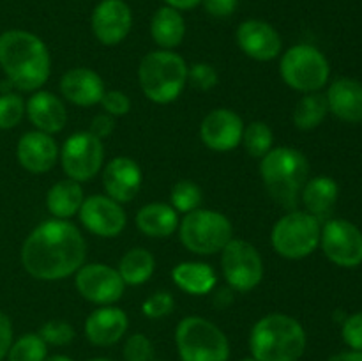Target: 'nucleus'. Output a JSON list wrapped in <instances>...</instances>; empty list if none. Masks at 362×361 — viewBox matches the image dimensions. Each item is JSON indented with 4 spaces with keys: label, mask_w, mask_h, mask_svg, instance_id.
<instances>
[{
    "label": "nucleus",
    "mask_w": 362,
    "mask_h": 361,
    "mask_svg": "<svg viewBox=\"0 0 362 361\" xmlns=\"http://www.w3.org/2000/svg\"><path fill=\"white\" fill-rule=\"evenodd\" d=\"M87 258V241L69 219L39 223L21 244L20 260L25 271L41 282H59L73 276Z\"/></svg>",
    "instance_id": "obj_1"
},
{
    "label": "nucleus",
    "mask_w": 362,
    "mask_h": 361,
    "mask_svg": "<svg viewBox=\"0 0 362 361\" xmlns=\"http://www.w3.org/2000/svg\"><path fill=\"white\" fill-rule=\"evenodd\" d=\"M0 69L18 92H35L49 80L52 55L39 35L21 28L0 34Z\"/></svg>",
    "instance_id": "obj_2"
},
{
    "label": "nucleus",
    "mask_w": 362,
    "mask_h": 361,
    "mask_svg": "<svg viewBox=\"0 0 362 361\" xmlns=\"http://www.w3.org/2000/svg\"><path fill=\"white\" fill-rule=\"evenodd\" d=\"M260 177L269 197L286 211L299 209L300 193L310 179V161L299 149L272 147L260 159Z\"/></svg>",
    "instance_id": "obj_3"
},
{
    "label": "nucleus",
    "mask_w": 362,
    "mask_h": 361,
    "mask_svg": "<svg viewBox=\"0 0 362 361\" xmlns=\"http://www.w3.org/2000/svg\"><path fill=\"white\" fill-rule=\"evenodd\" d=\"M306 347V329L292 315L267 314L250 331V353L257 361H299Z\"/></svg>",
    "instance_id": "obj_4"
},
{
    "label": "nucleus",
    "mask_w": 362,
    "mask_h": 361,
    "mask_svg": "<svg viewBox=\"0 0 362 361\" xmlns=\"http://www.w3.org/2000/svg\"><path fill=\"white\" fill-rule=\"evenodd\" d=\"M138 84L148 101L170 105L187 85V64L175 50H154L138 66Z\"/></svg>",
    "instance_id": "obj_5"
},
{
    "label": "nucleus",
    "mask_w": 362,
    "mask_h": 361,
    "mask_svg": "<svg viewBox=\"0 0 362 361\" xmlns=\"http://www.w3.org/2000/svg\"><path fill=\"white\" fill-rule=\"evenodd\" d=\"M180 361H228L230 342L225 331L209 319L187 315L175 328Z\"/></svg>",
    "instance_id": "obj_6"
},
{
    "label": "nucleus",
    "mask_w": 362,
    "mask_h": 361,
    "mask_svg": "<svg viewBox=\"0 0 362 361\" xmlns=\"http://www.w3.org/2000/svg\"><path fill=\"white\" fill-rule=\"evenodd\" d=\"M179 239L194 255L221 253L233 239V225L228 216L214 209H194L184 214L179 223Z\"/></svg>",
    "instance_id": "obj_7"
},
{
    "label": "nucleus",
    "mask_w": 362,
    "mask_h": 361,
    "mask_svg": "<svg viewBox=\"0 0 362 361\" xmlns=\"http://www.w3.org/2000/svg\"><path fill=\"white\" fill-rule=\"evenodd\" d=\"M322 223L303 209L286 211L271 230L272 250L286 260L306 258L320 246Z\"/></svg>",
    "instance_id": "obj_8"
},
{
    "label": "nucleus",
    "mask_w": 362,
    "mask_h": 361,
    "mask_svg": "<svg viewBox=\"0 0 362 361\" xmlns=\"http://www.w3.org/2000/svg\"><path fill=\"white\" fill-rule=\"evenodd\" d=\"M279 74L293 91L303 94L320 92L331 76V64L317 46L300 42L283 53Z\"/></svg>",
    "instance_id": "obj_9"
},
{
    "label": "nucleus",
    "mask_w": 362,
    "mask_h": 361,
    "mask_svg": "<svg viewBox=\"0 0 362 361\" xmlns=\"http://www.w3.org/2000/svg\"><path fill=\"white\" fill-rule=\"evenodd\" d=\"M221 271L230 289L239 294L251 292L264 280V258L257 246L233 237L221 251Z\"/></svg>",
    "instance_id": "obj_10"
},
{
    "label": "nucleus",
    "mask_w": 362,
    "mask_h": 361,
    "mask_svg": "<svg viewBox=\"0 0 362 361\" xmlns=\"http://www.w3.org/2000/svg\"><path fill=\"white\" fill-rule=\"evenodd\" d=\"M59 159L67 179L88 183L105 166V142L88 130L76 131L62 144Z\"/></svg>",
    "instance_id": "obj_11"
},
{
    "label": "nucleus",
    "mask_w": 362,
    "mask_h": 361,
    "mask_svg": "<svg viewBox=\"0 0 362 361\" xmlns=\"http://www.w3.org/2000/svg\"><path fill=\"white\" fill-rule=\"evenodd\" d=\"M320 246L325 257L339 268L352 269L362 264V232L349 219H327L322 225Z\"/></svg>",
    "instance_id": "obj_12"
},
{
    "label": "nucleus",
    "mask_w": 362,
    "mask_h": 361,
    "mask_svg": "<svg viewBox=\"0 0 362 361\" xmlns=\"http://www.w3.org/2000/svg\"><path fill=\"white\" fill-rule=\"evenodd\" d=\"M74 287L85 301L98 306H108L122 299L126 283L117 268L103 262L83 264L74 273Z\"/></svg>",
    "instance_id": "obj_13"
},
{
    "label": "nucleus",
    "mask_w": 362,
    "mask_h": 361,
    "mask_svg": "<svg viewBox=\"0 0 362 361\" xmlns=\"http://www.w3.org/2000/svg\"><path fill=\"white\" fill-rule=\"evenodd\" d=\"M81 227L98 237H117L127 225V214L122 204L110 198L108 195H90L85 197L78 211Z\"/></svg>",
    "instance_id": "obj_14"
},
{
    "label": "nucleus",
    "mask_w": 362,
    "mask_h": 361,
    "mask_svg": "<svg viewBox=\"0 0 362 361\" xmlns=\"http://www.w3.org/2000/svg\"><path fill=\"white\" fill-rule=\"evenodd\" d=\"M244 120L230 108H214L202 119L200 138L214 152H230L243 142Z\"/></svg>",
    "instance_id": "obj_15"
},
{
    "label": "nucleus",
    "mask_w": 362,
    "mask_h": 361,
    "mask_svg": "<svg viewBox=\"0 0 362 361\" xmlns=\"http://www.w3.org/2000/svg\"><path fill=\"white\" fill-rule=\"evenodd\" d=\"M131 27L133 13L124 0H101L92 11V34L101 45H120L129 35Z\"/></svg>",
    "instance_id": "obj_16"
},
{
    "label": "nucleus",
    "mask_w": 362,
    "mask_h": 361,
    "mask_svg": "<svg viewBox=\"0 0 362 361\" xmlns=\"http://www.w3.org/2000/svg\"><path fill=\"white\" fill-rule=\"evenodd\" d=\"M240 52L257 62H271L283 50L279 32L264 20H246L235 32Z\"/></svg>",
    "instance_id": "obj_17"
},
{
    "label": "nucleus",
    "mask_w": 362,
    "mask_h": 361,
    "mask_svg": "<svg viewBox=\"0 0 362 361\" xmlns=\"http://www.w3.org/2000/svg\"><path fill=\"white\" fill-rule=\"evenodd\" d=\"M103 188L105 195L119 204L134 200L144 184V172L138 161L127 156H117L103 166Z\"/></svg>",
    "instance_id": "obj_18"
},
{
    "label": "nucleus",
    "mask_w": 362,
    "mask_h": 361,
    "mask_svg": "<svg viewBox=\"0 0 362 361\" xmlns=\"http://www.w3.org/2000/svg\"><path fill=\"white\" fill-rule=\"evenodd\" d=\"M59 152L55 138L37 130L23 133L16 144L18 163L21 168L35 176L49 172L59 161Z\"/></svg>",
    "instance_id": "obj_19"
},
{
    "label": "nucleus",
    "mask_w": 362,
    "mask_h": 361,
    "mask_svg": "<svg viewBox=\"0 0 362 361\" xmlns=\"http://www.w3.org/2000/svg\"><path fill=\"white\" fill-rule=\"evenodd\" d=\"M59 88L66 101L74 106H83V108L99 105L103 94L106 92L101 74L83 66L67 69L60 78Z\"/></svg>",
    "instance_id": "obj_20"
},
{
    "label": "nucleus",
    "mask_w": 362,
    "mask_h": 361,
    "mask_svg": "<svg viewBox=\"0 0 362 361\" xmlns=\"http://www.w3.org/2000/svg\"><path fill=\"white\" fill-rule=\"evenodd\" d=\"M129 317L117 304L98 306L85 321V336L95 347H112L126 336Z\"/></svg>",
    "instance_id": "obj_21"
},
{
    "label": "nucleus",
    "mask_w": 362,
    "mask_h": 361,
    "mask_svg": "<svg viewBox=\"0 0 362 361\" xmlns=\"http://www.w3.org/2000/svg\"><path fill=\"white\" fill-rule=\"evenodd\" d=\"M25 115L35 130L52 137L60 133L67 124V108L64 99L42 88L32 92L30 98L25 101Z\"/></svg>",
    "instance_id": "obj_22"
},
{
    "label": "nucleus",
    "mask_w": 362,
    "mask_h": 361,
    "mask_svg": "<svg viewBox=\"0 0 362 361\" xmlns=\"http://www.w3.org/2000/svg\"><path fill=\"white\" fill-rule=\"evenodd\" d=\"M329 113L349 124L362 122V84L354 78H336L325 94Z\"/></svg>",
    "instance_id": "obj_23"
},
{
    "label": "nucleus",
    "mask_w": 362,
    "mask_h": 361,
    "mask_svg": "<svg viewBox=\"0 0 362 361\" xmlns=\"http://www.w3.org/2000/svg\"><path fill=\"white\" fill-rule=\"evenodd\" d=\"M136 229L144 236L154 237V239H165L179 229V212L166 202H151L138 209L136 212Z\"/></svg>",
    "instance_id": "obj_24"
},
{
    "label": "nucleus",
    "mask_w": 362,
    "mask_h": 361,
    "mask_svg": "<svg viewBox=\"0 0 362 361\" xmlns=\"http://www.w3.org/2000/svg\"><path fill=\"white\" fill-rule=\"evenodd\" d=\"M172 280L182 292L189 296H207L218 285V273L205 262H179L172 269Z\"/></svg>",
    "instance_id": "obj_25"
},
{
    "label": "nucleus",
    "mask_w": 362,
    "mask_h": 361,
    "mask_svg": "<svg viewBox=\"0 0 362 361\" xmlns=\"http://www.w3.org/2000/svg\"><path fill=\"white\" fill-rule=\"evenodd\" d=\"M339 197V186L332 177L317 176L306 180L300 193V204L304 211L313 214L315 218L322 219L334 209Z\"/></svg>",
    "instance_id": "obj_26"
},
{
    "label": "nucleus",
    "mask_w": 362,
    "mask_h": 361,
    "mask_svg": "<svg viewBox=\"0 0 362 361\" xmlns=\"http://www.w3.org/2000/svg\"><path fill=\"white\" fill-rule=\"evenodd\" d=\"M151 35L159 50H175L186 35V21L180 11L170 6L159 7L151 20Z\"/></svg>",
    "instance_id": "obj_27"
},
{
    "label": "nucleus",
    "mask_w": 362,
    "mask_h": 361,
    "mask_svg": "<svg viewBox=\"0 0 362 361\" xmlns=\"http://www.w3.org/2000/svg\"><path fill=\"white\" fill-rule=\"evenodd\" d=\"M85 200V191L80 183L62 179L53 184L46 193V209L57 219H71L78 214Z\"/></svg>",
    "instance_id": "obj_28"
},
{
    "label": "nucleus",
    "mask_w": 362,
    "mask_h": 361,
    "mask_svg": "<svg viewBox=\"0 0 362 361\" xmlns=\"http://www.w3.org/2000/svg\"><path fill=\"white\" fill-rule=\"evenodd\" d=\"M120 278L126 285L138 287L147 283L156 271V258L147 248L134 246L120 257L117 265Z\"/></svg>",
    "instance_id": "obj_29"
},
{
    "label": "nucleus",
    "mask_w": 362,
    "mask_h": 361,
    "mask_svg": "<svg viewBox=\"0 0 362 361\" xmlns=\"http://www.w3.org/2000/svg\"><path fill=\"white\" fill-rule=\"evenodd\" d=\"M329 113L327 98L322 92H310L304 94L299 101L296 103L292 112L293 126L300 131L317 130L325 120Z\"/></svg>",
    "instance_id": "obj_30"
},
{
    "label": "nucleus",
    "mask_w": 362,
    "mask_h": 361,
    "mask_svg": "<svg viewBox=\"0 0 362 361\" xmlns=\"http://www.w3.org/2000/svg\"><path fill=\"white\" fill-rule=\"evenodd\" d=\"M240 145L247 152V156L262 159L274 147V131L264 120H253L247 126H244Z\"/></svg>",
    "instance_id": "obj_31"
},
{
    "label": "nucleus",
    "mask_w": 362,
    "mask_h": 361,
    "mask_svg": "<svg viewBox=\"0 0 362 361\" xmlns=\"http://www.w3.org/2000/svg\"><path fill=\"white\" fill-rule=\"evenodd\" d=\"M48 356V345L39 333H25L13 340L7 350V361H45Z\"/></svg>",
    "instance_id": "obj_32"
},
{
    "label": "nucleus",
    "mask_w": 362,
    "mask_h": 361,
    "mask_svg": "<svg viewBox=\"0 0 362 361\" xmlns=\"http://www.w3.org/2000/svg\"><path fill=\"white\" fill-rule=\"evenodd\" d=\"M202 202H204V191L191 179L177 180L170 191V205L179 214H187L194 209H200Z\"/></svg>",
    "instance_id": "obj_33"
},
{
    "label": "nucleus",
    "mask_w": 362,
    "mask_h": 361,
    "mask_svg": "<svg viewBox=\"0 0 362 361\" xmlns=\"http://www.w3.org/2000/svg\"><path fill=\"white\" fill-rule=\"evenodd\" d=\"M25 117V99L20 92L0 94V130L7 131L20 126Z\"/></svg>",
    "instance_id": "obj_34"
},
{
    "label": "nucleus",
    "mask_w": 362,
    "mask_h": 361,
    "mask_svg": "<svg viewBox=\"0 0 362 361\" xmlns=\"http://www.w3.org/2000/svg\"><path fill=\"white\" fill-rule=\"evenodd\" d=\"M39 336L46 342V345L53 347H64L69 345L76 336L73 324L62 319H53V321H46L45 324L39 328Z\"/></svg>",
    "instance_id": "obj_35"
},
{
    "label": "nucleus",
    "mask_w": 362,
    "mask_h": 361,
    "mask_svg": "<svg viewBox=\"0 0 362 361\" xmlns=\"http://www.w3.org/2000/svg\"><path fill=\"white\" fill-rule=\"evenodd\" d=\"M219 74L212 64L194 62L187 66V85L200 92H209L218 85Z\"/></svg>",
    "instance_id": "obj_36"
},
{
    "label": "nucleus",
    "mask_w": 362,
    "mask_h": 361,
    "mask_svg": "<svg viewBox=\"0 0 362 361\" xmlns=\"http://www.w3.org/2000/svg\"><path fill=\"white\" fill-rule=\"evenodd\" d=\"M122 356L124 361H152L154 360V345L147 335L133 333L124 342Z\"/></svg>",
    "instance_id": "obj_37"
},
{
    "label": "nucleus",
    "mask_w": 362,
    "mask_h": 361,
    "mask_svg": "<svg viewBox=\"0 0 362 361\" xmlns=\"http://www.w3.org/2000/svg\"><path fill=\"white\" fill-rule=\"evenodd\" d=\"M175 308V297L168 290H158L141 303V311L147 319H163Z\"/></svg>",
    "instance_id": "obj_38"
},
{
    "label": "nucleus",
    "mask_w": 362,
    "mask_h": 361,
    "mask_svg": "<svg viewBox=\"0 0 362 361\" xmlns=\"http://www.w3.org/2000/svg\"><path fill=\"white\" fill-rule=\"evenodd\" d=\"M101 108L103 112L108 113L112 117H122L127 115L131 112V99L129 96L124 91L119 88H112V91H106L101 98Z\"/></svg>",
    "instance_id": "obj_39"
},
{
    "label": "nucleus",
    "mask_w": 362,
    "mask_h": 361,
    "mask_svg": "<svg viewBox=\"0 0 362 361\" xmlns=\"http://www.w3.org/2000/svg\"><path fill=\"white\" fill-rule=\"evenodd\" d=\"M341 336L350 349L362 353V311L345 317L341 324Z\"/></svg>",
    "instance_id": "obj_40"
},
{
    "label": "nucleus",
    "mask_w": 362,
    "mask_h": 361,
    "mask_svg": "<svg viewBox=\"0 0 362 361\" xmlns=\"http://www.w3.org/2000/svg\"><path fill=\"white\" fill-rule=\"evenodd\" d=\"M239 0H202V6L207 14L214 18H228L237 9Z\"/></svg>",
    "instance_id": "obj_41"
},
{
    "label": "nucleus",
    "mask_w": 362,
    "mask_h": 361,
    "mask_svg": "<svg viewBox=\"0 0 362 361\" xmlns=\"http://www.w3.org/2000/svg\"><path fill=\"white\" fill-rule=\"evenodd\" d=\"M88 131H90L94 137L105 140V138H108L110 134L115 131V117L108 115V113H105V112L99 113V115H95L94 119H92Z\"/></svg>",
    "instance_id": "obj_42"
},
{
    "label": "nucleus",
    "mask_w": 362,
    "mask_h": 361,
    "mask_svg": "<svg viewBox=\"0 0 362 361\" xmlns=\"http://www.w3.org/2000/svg\"><path fill=\"white\" fill-rule=\"evenodd\" d=\"M13 340H14L13 322H11V319L0 310V361L7 356V350H9Z\"/></svg>",
    "instance_id": "obj_43"
},
{
    "label": "nucleus",
    "mask_w": 362,
    "mask_h": 361,
    "mask_svg": "<svg viewBox=\"0 0 362 361\" xmlns=\"http://www.w3.org/2000/svg\"><path fill=\"white\" fill-rule=\"evenodd\" d=\"M214 292V296H212V304H214L218 310H225V308H228L230 304L233 303V299H235V290L230 289L228 285L226 287H219V289L212 290Z\"/></svg>",
    "instance_id": "obj_44"
},
{
    "label": "nucleus",
    "mask_w": 362,
    "mask_h": 361,
    "mask_svg": "<svg viewBox=\"0 0 362 361\" xmlns=\"http://www.w3.org/2000/svg\"><path fill=\"white\" fill-rule=\"evenodd\" d=\"M163 2H165V6L173 7L177 11H189L200 6L202 0H163Z\"/></svg>",
    "instance_id": "obj_45"
},
{
    "label": "nucleus",
    "mask_w": 362,
    "mask_h": 361,
    "mask_svg": "<svg viewBox=\"0 0 362 361\" xmlns=\"http://www.w3.org/2000/svg\"><path fill=\"white\" fill-rule=\"evenodd\" d=\"M327 361H362V353L361 350H343V353L334 354V356L329 357Z\"/></svg>",
    "instance_id": "obj_46"
},
{
    "label": "nucleus",
    "mask_w": 362,
    "mask_h": 361,
    "mask_svg": "<svg viewBox=\"0 0 362 361\" xmlns=\"http://www.w3.org/2000/svg\"><path fill=\"white\" fill-rule=\"evenodd\" d=\"M45 361H74L73 357L66 356V354H53V356H46Z\"/></svg>",
    "instance_id": "obj_47"
},
{
    "label": "nucleus",
    "mask_w": 362,
    "mask_h": 361,
    "mask_svg": "<svg viewBox=\"0 0 362 361\" xmlns=\"http://www.w3.org/2000/svg\"><path fill=\"white\" fill-rule=\"evenodd\" d=\"M88 361H117V360H112V357L101 356V357H92V360H88Z\"/></svg>",
    "instance_id": "obj_48"
},
{
    "label": "nucleus",
    "mask_w": 362,
    "mask_h": 361,
    "mask_svg": "<svg viewBox=\"0 0 362 361\" xmlns=\"http://www.w3.org/2000/svg\"><path fill=\"white\" fill-rule=\"evenodd\" d=\"M239 361H257V360H253V357H243V360H239Z\"/></svg>",
    "instance_id": "obj_49"
}]
</instances>
